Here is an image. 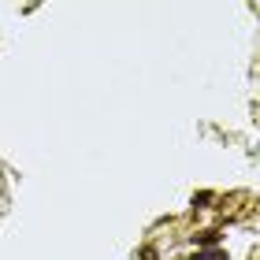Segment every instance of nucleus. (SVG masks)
Wrapping results in <instances>:
<instances>
[{
    "mask_svg": "<svg viewBox=\"0 0 260 260\" xmlns=\"http://www.w3.org/2000/svg\"><path fill=\"white\" fill-rule=\"evenodd\" d=\"M190 260H231V256L223 253V249H201V253H193Z\"/></svg>",
    "mask_w": 260,
    "mask_h": 260,
    "instance_id": "nucleus-1",
    "label": "nucleus"
},
{
    "mask_svg": "<svg viewBox=\"0 0 260 260\" xmlns=\"http://www.w3.org/2000/svg\"><path fill=\"white\" fill-rule=\"evenodd\" d=\"M197 242L205 245V249H216V242H219V234L216 231H205V234H197Z\"/></svg>",
    "mask_w": 260,
    "mask_h": 260,
    "instance_id": "nucleus-2",
    "label": "nucleus"
}]
</instances>
